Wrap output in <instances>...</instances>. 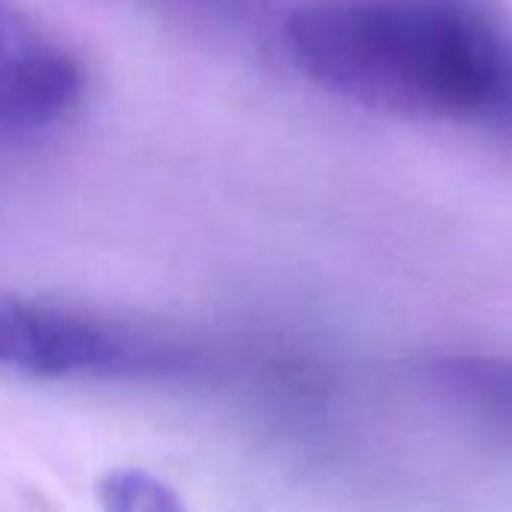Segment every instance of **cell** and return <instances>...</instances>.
<instances>
[{"label": "cell", "mask_w": 512, "mask_h": 512, "mask_svg": "<svg viewBox=\"0 0 512 512\" xmlns=\"http://www.w3.org/2000/svg\"><path fill=\"white\" fill-rule=\"evenodd\" d=\"M82 88L79 61L10 0H0V127H49L79 103Z\"/></svg>", "instance_id": "2"}, {"label": "cell", "mask_w": 512, "mask_h": 512, "mask_svg": "<svg viewBox=\"0 0 512 512\" xmlns=\"http://www.w3.org/2000/svg\"><path fill=\"white\" fill-rule=\"evenodd\" d=\"M425 383L458 413L512 440V359L452 353L425 365Z\"/></svg>", "instance_id": "4"}, {"label": "cell", "mask_w": 512, "mask_h": 512, "mask_svg": "<svg viewBox=\"0 0 512 512\" xmlns=\"http://www.w3.org/2000/svg\"><path fill=\"white\" fill-rule=\"evenodd\" d=\"M127 350L100 326L73 314L0 293V368L40 377L106 371Z\"/></svg>", "instance_id": "3"}, {"label": "cell", "mask_w": 512, "mask_h": 512, "mask_svg": "<svg viewBox=\"0 0 512 512\" xmlns=\"http://www.w3.org/2000/svg\"><path fill=\"white\" fill-rule=\"evenodd\" d=\"M284 40L353 103L512 142V28L485 0H305Z\"/></svg>", "instance_id": "1"}, {"label": "cell", "mask_w": 512, "mask_h": 512, "mask_svg": "<svg viewBox=\"0 0 512 512\" xmlns=\"http://www.w3.org/2000/svg\"><path fill=\"white\" fill-rule=\"evenodd\" d=\"M103 512H187L181 497L151 473L115 470L97 488Z\"/></svg>", "instance_id": "5"}, {"label": "cell", "mask_w": 512, "mask_h": 512, "mask_svg": "<svg viewBox=\"0 0 512 512\" xmlns=\"http://www.w3.org/2000/svg\"><path fill=\"white\" fill-rule=\"evenodd\" d=\"M154 4L190 13L196 19L217 22V25H238L253 13V0H154Z\"/></svg>", "instance_id": "6"}]
</instances>
